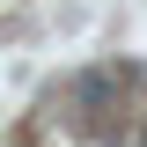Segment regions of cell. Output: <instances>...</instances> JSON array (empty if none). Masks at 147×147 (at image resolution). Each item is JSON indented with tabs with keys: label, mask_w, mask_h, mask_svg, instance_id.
Returning <instances> with one entry per match:
<instances>
[{
	"label": "cell",
	"mask_w": 147,
	"mask_h": 147,
	"mask_svg": "<svg viewBox=\"0 0 147 147\" xmlns=\"http://www.w3.org/2000/svg\"><path fill=\"white\" fill-rule=\"evenodd\" d=\"M140 147H147V140H140Z\"/></svg>",
	"instance_id": "obj_1"
}]
</instances>
